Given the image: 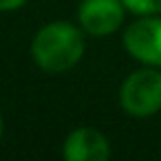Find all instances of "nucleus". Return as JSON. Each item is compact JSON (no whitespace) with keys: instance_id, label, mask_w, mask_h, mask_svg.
<instances>
[{"instance_id":"nucleus-6","label":"nucleus","mask_w":161,"mask_h":161,"mask_svg":"<svg viewBox=\"0 0 161 161\" xmlns=\"http://www.w3.org/2000/svg\"><path fill=\"white\" fill-rule=\"evenodd\" d=\"M124 7L137 16H154L161 14V0H121Z\"/></svg>"},{"instance_id":"nucleus-1","label":"nucleus","mask_w":161,"mask_h":161,"mask_svg":"<svg viewBox=\"0 0 161 161\" xmlns=\"http://www.w3.org/2000/svg\"><path fill=\"white\" fill-rule=\"evenodd\" d=\"M82 31L84 29H77L75 25L62 20L44 25L31 42V58L38 69L49 75L73 69L82 60L86 49Z\"/></svg>"},{"instance_id":"nucleus-5","label":"nucleus","mask_w":161,"mask_h":161,"mask_svg":"<svg viewBox=\"0 0 161 161\" xmlns=\"http://www.w3.org/2000/svg\"><path fill=\"white\" fill-rule=\"evenodd\" d=\"M62 157L66 161H106L110 157V143L97 128L80 126L64 139Z\"/></svg>"},{"instance_id":"nucleus-3","label":"nucleus","mask_w":161,"mask_h":161,"mask_svg":"<svg viewBox=\"0 0 161 161\" xmlns=\"http://www.w3.org/2000/svg\"><path fill=\"white\" fill-rule=\"evenodd\" d=\"M124 47L130 58L148 66H161V18L143 16L135 20L124 31Z\"/></svg>"},{"instance_id":"nucleus-7","label":"nucleus","mask_w":161,"mask_h":161,"mask_svg":"<svg viewBox=\"0 0 161 161\" xmlns=\"http://www.w3.org/2000/svg\"><path fill=\"white\" fill-rule=\"evenodd\" d=\"M27 5V0H0V11H16Z\"/></svg>"},{"instance_id":"nucleus-2","label":"nucleus","mask_w":161,"mask_h":161,"mask_svg":"<svg viewBox=\"0 0 161 161\" xmlns=\"http://www.w3.org/2000/svg\"><path fill=\"white\" fill-rule=\"evenodd\" d=\"M121 108L132 117H150L161 110V73L157 69L132 71L119 91Z\"/></svg>"},{"instance_id":"nucleus-8","label":"nucleus","mask_w":161,"mask_h":161,"mask_svg":"<svg viewBox=\"0 0 161 161\" xmlns=\"http://www.w3.org/2000/svg\"><path fill=\"white\" fill-rule=\"evenodd\" d=\"M3 132H5V121H3V115H0V139H3Z\"/></svg>"},{"instance_id":"nucleus-4","label":"nucleus","mask_w":161,"mask_h":161,"mask_svg":"<svg viewBox=\"0 0 161 161\" xmlns=\"http://www.w3.org/2000/svg\"><path fill=\"white\" fill-rule=\"evenodd\" d=\"M124 3L121 0H82L77 9L80 27L95 38L115 33L124 22Z\"/></svg>"}]
</instances>
